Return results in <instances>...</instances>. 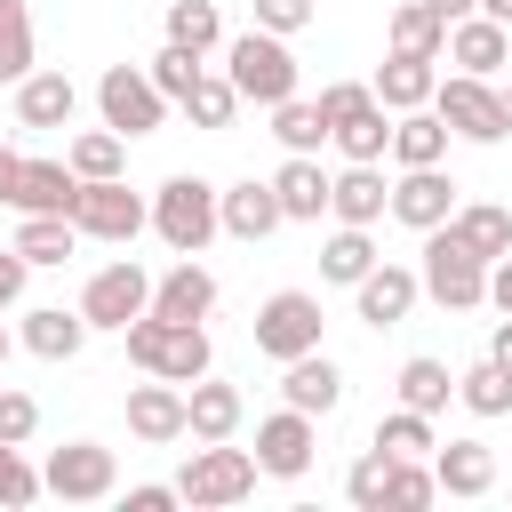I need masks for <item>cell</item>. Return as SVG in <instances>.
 Returning <instances> with one entry per match:
<instances>
[{
    "instance_id": "42",
    "label": "cell",
    "mask_w": 512,
    "mask_h": 512,
    "mask_svg": "<svg viewBox=\"0 0 512 512\" xmlns=\"http://www.w3.org/2000/svg\"><path fill=\"white\" fill-rule=\"evenodd\" d=\"M376 448H392V456H432L440 440H432V416H416V408H392V416L376 424Z\"/></svg>"
},
{
    "instance_id": "18",
    "label": "cell",
    "mask_w": 512,
    "mask_h": 512,
    "mask_svg": "<svg viewBox=\"0 0 512 512\" xmlns=\"http://www.w3.org/2000/svg\"><path fill=\"white\" fill-rule=\"evenodd\" d=\"M72 112H80V88L64 80V72H24L16 80V128H72Z\"/></svg>"
},
{
    "instance_id": "23",
    "label": "cell",
    "mask_w": 512,
    "mask_h": 512,
    "mask_svg": "<svg viewBox=\"0 0 512 512\" xmlns=\"http://www.w3.org/2000/svg\"><path fill=\"white\" fill-rule=\"evenodd\" d=\"M432 480H440V496H488L496 488V448L488 440H448V448H432Z\"/></svg>"
},
{
    "instance_id": "26",
    "label": "cell",
    "mask_w": 512,
    "mask_h": 512,
    "mask_svg": "<svg viewBox=\"0 0 512 512\" xmlns=\"http://www.w3.org/2000/svg\"><path fill=\"white\" fill-rule=\"evenodd\" d=\"M400 168H440L448 160V120L432 112V104H416V112H392V144H384Z\"/></svg>"
},
{
    "instance_id": "13",
    "label": "cell",
    "mask_w": 512,
    "mask_h": 512,
    "mask_svg": "<svg viewBox=\"0 0 512 512\" xmlns=\"http://www.w3.org/2000/svg\"><path fill=\"white\" fill-rule=\"evenodd\" d=\"M440 56H448L456 72H480V80H488V72H504V64H512V24H496V16H480V8H472V16H456V24H448Z\"/></svg>"
},
{
    "instance_id": "20",
    "label": "cell",
    "mask_w": 512,
    "mask_h": 512,
    "mask_svg": "<svg viewBox=\"0 0 512 512\" xmlns=\"http://www.w3.org/2000/svg\"><path fill=\"white\" fill-rule=\"evenodd\" d=\"M384 200H392V184H384L376 160H344V176H328V216L336 224H376Z\"/></svg>"
},
{
    "instance_id": "57",
    "label": "cell",
    "mask_w": 512,
    "mask_h": 512,
    "mask_svg": "<svg viewBox=\"0 0 512 512\" xmlns=\"http://www.w3.org/2000/svg\"><path fill=\"white\" fill-rule=\"evenodd\" d=\"M496 96H504V112H512V80H504V88H496Z\"/></svg>"
},
{
    "instance_id": "6",
    "label": "cell",
    "mask_w": 512,
    "mask_h": 512,
    "mask_svg": "<svg viewBox=\"0 0 512 512\" xmlns=\"http://www.w3.org/2000/svg\"><path fill=\"white\" fill-rule=\"evenodd\" d=\"M432 112H440L448 136H464V144H504V136H512V112H504V96H496L480 72L432 80Z\"/></svg>"
},
{
    "instance_id": "30",
    "label": "cell",
    "mask_w": 512,
    "mask_h": 512,
    "mask_svg": "<svg viewBox=\"0 0 512 512\" xmlns=\"http://www.w3.org/2000/svg\"><path fill=\"white\" fill-rule=\"evenodd\" d=\"M400 408H416V416H440L448 400H456V376H448V360H432V352H416V360H400Z\"/></svg>"
},
{
    "instance_id": "32",
    "label": "cell",
    "mask_w": 512,
    "mask_h": 512,
    "mask_svg": "<svg viewBox=\"0 0 512 512\" xmlns=\"http://www.w3.org/2000/svg\"><path fill=\"white\" fill-rule=\"evenodd\" d=\"M368 264H376V240H368V224H336V232H328V248H320V280L352 288Z\"/></svg>"
},
{
    "instance_id": "40",
    "label": "cell",
    "mask_w": 512,
    "mask_h": 512,
    "mask_svg": "<svg viewBox=\"0 0 512 512\" xmlns=\"http://www.w3.org/2000/svg\"><path fill=\"white\" fill-rule=\"evenodd\" d=\"M72 176L88 184V176H120V160H128V136H112V128H88V136H72Z\"/></svg>"
},
{
    "instance_id": "5",
    "label": "cell",
    "mask_w": 512,
    "mask_h": 512,
    "mask_svg": "<svg viewBox=\"0 0 512 512\" xmlns=\"http://www.w3.org/2000/svg\"><path fill=\"white\" fill-rule=\"evenodd\" d=\"M152 232L176 248V256H200L224 224H216V184L208 176H168L160 192H152Z\"/></svg>"
},
{
    "instance_id": "43",
    "label": "cell",
    "mask_w": 512,
    "mask_h": 512,
    "mask_svg": "<svg viewBox=\"0 0 512 512\" xmlns=\"http://www.w3.org/2000/svg\"><path fill=\"white\" fill-rule=\"evenodd\" d=\"M384 480H392V448H376V440H368V456L344 472V496H352L360 512H384Z\"/></svg>"
},
{
    "instance_id": "44",
    "label": "cell",
    "mask_w": 512,
    "mask_h": 512,
    "mask_svg": "<svg viewBox=\"0 0 512 512\" xmlns=\"http://www.w3.org/2000/svg\"><path fill=\"white\" fill-rule=\"evenodd\" d=\"M144 72H152V88H160V96H168V104H176V96H184V88H192V80H200V72H208V64H200V56H192V48H176V40H168V48H160V56H152V64H144Z\"/></svg>"
},
{
    "instance_id": "21",
    "label": "cell",
    "mask_w": 512,
    "mask_h": 512,
    "mask_svg": "<svg viewBox=\"0 0 512 512\" xmlns=\"http://www.w3.org/2000/svg\"><path fill=\"white\" fill-rule=\"evenodd\" d=\"M152 312H160V320H208V312H216V272H208L200 256H184L176 272L152 280Z\"/></svg>"
},
{
    "instance_id": "50",
    "label": "cell",
    "mask_w": 512,
    "mask_h": 512,
    "mask_svg": "<svg viewBox=\"0 0 512 512\" xmlns=\"http://www.w3.org/2000/svg\"><path fill=\"white\" fill-rule=\"evenodd\" d=\"M168 504H184V496H176V480H168V488H160V480L128 488V512H168Z\"/></svg>"
},
{
    "instance_id": "2",
    "label": "cell",
    "mask_w": 512,
    "mask_h": 512,
    "mask_svg": "<svg viewBox=\"0 0 512 512\" xmlns=\"http://www.w3.org/2000/svg\"><path fill=\"white\" fill-rule=\"evenodd\" d=\"M224 80L240 88V104H280V96H296V56H288V40L280 32H264V24H248L232 48H224Z\"/></svg>"
},
{
    "instance_id": "53",
    "label": "cell",
    "mask_w": 512,
    "mask_h": 512,
    "mask_svg": "<svg viewBox=\"0 0 512 512\" xmlns=\"http://www.w3.org/2000/svg\"><path fill=\"white\" fill-rule=\"evenodd\" d=\"M488 360H504V368H512V312L496 320V336H488Z\"/></svg>"
},
{
    "instance_id": "36",
    "label": "cell",
    "mask_w": 512,
    "mask_h": 512,
    "mask_svg": "<svg viewBox=\"0 0 512 512\" xmlns=\"http://www.w3.org/2000/svg\"><path fill=\"white\" fill-rule=\"evenodd\" d=\"M328 144H336L344 160H384V144H392V120H384V104H360L352 120H336V128H328Z\"/></svg>"
},
{
    "instance_id": "54",
    "label": "cell",
    "mask_w": 512,
    "mask_h": 512,
    "mask_svg": "<svg viewBox=\"0 0 512 512\" xmlns=\"http://www.w3.org/2000/svg\"><path fill=\"white\" fill-rule=\"evenodd\" d=\"M424 8H432V16H440V24H456V16H472V8H480V0H424Z\"/></svg>"
},
{
    "instance_id": "49",
    "label": "cell",
    "mask_w": 512,
    "mask_h": 512,
    "mask_svg": "<svg viewBox=\"0 0 512 512\" xmlns=\"http://www.w3.org/2000/svg\"><path fill=\"white\" fill-rule=\"evenodd\" d=\"M24 280H32V264H24L16 248H0V312H8L16 296H24Z\"/></svg>"
},
{
    "instance_id": "29",
    "label": "cell",
    "mask_w": 512,
    "mask_h": 512,
    "mask_svg": "<svg viewBox=\"0 0 512 512\" xmlns=\"http://www.w3.org/2000/svg\"><path fill=\"white\" fill-rule=\"evenodd\" d=\"M24 352H40V360H72L80 344H88V320H80V304L64 312V304H40V312H24V336H16Z\"/></svg>"
},
{
    "instance_id": "31",
    "label": "cell",
    "mask_w": 512,
    "mask_h": 512,
    "mask_svg": "<svg viewBox=\"0 0 512 512\" xmlns=\"http://www.w3.org/2000/svg\"><path fill=\"white\" fill-rule=\"evenodd\" d=\"M8 248H16L24 264H72V248H80V224H72V216H24Z\"/></svg>"
},
{
    "instance_id": "46",
    "label": "cell",
    "mask_w": 512,
    "mask_h": 512,
    "mask_svg": "<svg viewBox=\"0 0 512 512\" xmlns=\"http://www.w3.org/2000/svg\"><path fill=\"white\" fill-rule=\"evenodd\" d=\"M48 488H40V472L24 464V448H8L0 440V504H40Z\"/></svg>"
},
{
    "instance_id": "9",
    "label": "cell",
    "mask_w": 512,
    "mask_h": 512,
    "mask_svg": "<svg viewBox=\"0 0 512 512\" xmlns=\"http://www.w3.org/2000/svg\"><path fill=\"white\" fill-rule=\"evenodd\" d=\"M40 488H48V496H64V504H104V496L120 488V464H112V448H104V440H64V448H48Z\"/></svg>"
},
{
    "instance_id": "27",
    "label": "cell",
    "mask_w": 512,
    "mask_h": 512,
    "mask_svg": "<svg viewBox=\"0 0 512 512\" xmlns=\"http://www.w3.org/2000/svg\"><path fill=\"white\" fill-rule=\"evenodd\" d=\"M272 192H280V216H288V224H320V216H328V176H320L312 152H288L280 176H272Z\"/></svg>"
},
{
    "instance_id": "12",
    "label": "cell",
    "mask_w": 512,
    "mask_h": 512,
    "mask_svg": "<svg viewBox=\"0 0 512 512\" xmlns=\"http://www.w3.org/2000/svg\"><path fill=\"white\" fill-rule=\"evenodd\" d=\"M312 448H320V432H312V416L304 408H280V416H264L256 424V472L264 480H304L312 472Z\"/></svg>"
},
{
    "instance_id": "11",
    "label": "cell",
    "mask_w": 512,
    "mask_h": 512,
    "mask_svg": "<svg viewBox=\"0 0 512 512\" xmlns=\"http://www.w3.org/2000/svg\"><path fill=\"white\" fill-rule=\"evenodd\" d=\"M144 304H152V272H144L136 256L104 264V272L80 288V320H88V328H112V336H120V328H128Z\"/></svg>"
},
{
    "instance_id": "28",
    "label": "cell",
    "mask_w": 512,
    "mask_h": 512,
    "mask_svg": "<svg viewBox=\"0 0 512 512\" xmlns=\"http://www.w3.org/2000/svg\"><path fill=\"white\" fill-rule=\"evenodd\" d=\"M448 232H456L480 264H496V256L512 248V208H496V200H456V208H448Z\"/></svg>"
},
{
    "instance_id": "22",
    "label": "cell",
    "mask_w": 512,
    "mask_h": 512,
    "mask_svg": "<svg viewBox=\"0 0 512 512\" xmlns=\"http://www.w3.org/2000/svg\"><path fill=\"white\" fill-rule=\"evenodd\" d=\"M128 432H136L144 448H168V440H184V392H176L168 376L136 384V392H128Z\"/></svg>"
},
{
    "instance_id": "52",
    "label": "cell",
    "mask_w": 512,
    "mask_h": 512,
    "mask_svg": "<svg viewBox=\"0 0 512 512\" xmlns=\"http://www.w3.org/2000/svg\"><path fill=\"white\" fill-rule=\"evenodd\" d=\"M16 176H24V152H8V144H0V208L16 200Z\"/></svg>"
},
{
    "instance_id": "48",
    "label": "cell",
    "mask_w": 512,
    "mask_h": 512,
    "mask_svg": "<svg viewBox=\"0 0 512 512\" xmlns=\"http://www.w3.org/2000/svg\"><path fill=\"white\" fill-rule=\"evenodd\" d=\"M360 104H376V88H360V80H328V88H320V120H328V128L352 120Z\"/></svg>"
},
{
    "instance_id": "45",
    "label": "cell",
    "mask_w": 512,
    "mask_h": 512,
    "mask_svg": "<svg viewBox=\"0 0 512 512\" xmlns=\"http://www.w3.org/2000/svg\"><path fill=\"white\" fill-rule=\"evenodd\" d=\"M32 432H40V400H32V392H16V384H0V440H8V448H24Z\"/></svg>"
},
{
    "instance_id": "37",
    "label": "cell",
    "mask_w": 512,
    "mask_h": 512,
    "mask_svg": "<svg viewBox=\"0 0 512 512\" xmlns=\"http://www.w3.org/2000/svg\"><path fill=\"white\" fill-rule=\"evenodd\" d=\"M32 64H40V48H32V8H24V0H0V80L16 88Z\"/></svg>"
},
{
    "instance_id": "7",
    "label": "cell",
    "mask_w": 512,
    "mask_h": 512,
    "mask_svg": "<svg viewBox=\"0 0 512 512\" xmlns=\"http://www.w3.org/2000/svg\"><path fill=\"white\" fill-rule=\"evenodd\" d=\"M72 224H80V240H112V248H128V240L152 224V200L128 192V176H88L80 200H72Z\"/></svg>"
},
{
    "instance_id": "8",
    "label": "cell",
    "mask_w": 512,
    "mask_h": 512,
    "mask_svg": "<svg viewBox=\"0 0 512 512\" xmlns=\"http://www.w3.org/2000/svg\"><path fill=\"white\" fill-rule=\"evenodd\" d=\"M96 112H104V128L112 136H152L160 120H168V96L152 88V72L144 64H104V80H96Z\"/></svg>"
},
{
    "instance_id": "33",
    "label": "cell",
    "mask_w": 512,
    "mask_h": 512,
    "mask_svg": "<svg viewBox=\"0 0 512 512\" xmlns=\"http://www.w3.org/2000/svg\"><path fill=\"white\" fill-rule=\"evenodd\" d=\"M456 400H464L472 416H512V368H504V360H472V368L456 376Z\"/></svg>"
},
{
    "instance_id": "19",
    "label": "cell",
    "mask_w": 512,
    "mask_h": 512,
    "mask_svg": "<svg viewBox=\"0 0 512 512\" xmlns=\"http://www.w3.org/2000/svg\"><path fill=\"white\" fill-rule=\"evenodd\" d=\"M72 200H80V176H72V160H24V176H16V216H72Z\"/></svg>"
},
{
    "instance_id": "35",
    "label": "cell",
    "mask_w": 512,
    "mask_h": 512,
    "mask_svg": "<svg viewBox=\"0 0 512 512\" xmlns=\"http://www.w3.org/2000/svg\"><path fill=\"white\" fill-rule=\"evenodd\" d=\"M176 104H184V120H192V128H232V112H240V88H232L224 72H200V80H192Z\"/></svg>"
},
{
    "instance_id": "3",
    "label": "cell",
    "mask_w": 512,
    "mask_h": 512,
    "mask_svg": "<svg viewBox=\"0 0 512 512\" xmlns=\"http://www.w3.org/2000/svg\"><path fill=\"white\" fill-rule=\"evenodd\" d=\"M416 288H424L432 304H448V312H480V304H488V264H480L448 224H432V232H424V264H416Z\"/></svg>"
},
{
    "instance_id": "10",
    "label": "cell",
    "mask_w": 512,
    "mask_h": 512,
    "mask_svg": "<svg viewBox=\"0 0 512 512\" xmlns=\"http://www.w3.org/2000/svg\"><path fill=\"white\" fill-rule=\"evenodd\" d=\"M320 296L312 288H280V296H264L256 304V352L264 360H296V352H312L320 344Z\"/></svg>"
},
{
    "instance_id": "14",
    "label": "cell",
    "mask_w": 512,
    "mask_h": 512,
    "mask_svg": "<svg viewBox=\"0 0 512 512\" xmlns=\"http://www.w3.org/2000/svg\"><path fill=\"white\" fill-rule=\"evenodd\" d=\"M416 296H424V288H416V272H408V264H384V256L352 280V304H360V320H368V328H400V320L416 312Z\"/></svg>"
},
{
    "instance_id": "51",
    "label": "cell",
    "mask_w": 512,
    "mask_h": 512,
    "mask_svg": "<svg viewBox=\"0 0 512 512\" xmlns=\"http://www.w3.org/2000/svg\"><path fill=\"white\" fill-rule=\"evenodd\" d=\"M488 304H496V312H512V248L488 264Z\"/></svg>"
},
{
    "instance_id": "55",
    "label": "cell",
    "mask_w": 512,
    "mask_h": 512,
    "mask_svg": "<svg viewBox=\"0 0 512 512\" xmlns=\"http://www.w3.org/2000/svg\"><path fill=\"white\" fill-rule=\"evenodd\" d=\"M480 16H496V24H512V0H480Z\"/></svg>"
},
{
    "instance_id": "15",
    "label": "cell",
    "mask_w": 512,
    "mask_h": 512,
    "mask_svg": "<svg viewBox=\"0 0 512 512\" xmlns=\"http://www.w3.org/2000/svg\"><path fill=\"white\" fill-rule=\"evenodd\" d=\"M216 224L232 232V240H272L288 216H280V192H272V176H240L232 192H216Z\"/></svg>"
},
{
    "instance_id": "16",
    "label": "cell",
    "mask_w": 512,
    "mask_h": 512,
    "mask_svg": "<svg viewBox=\"0 0 512 512\" xmlns=\"http://www.w3.org/2000/svg\"><path fill=\"white\" fill-rule=\"evenodd\" d=\"M280 400H288V408H304V416H336V400H344V368L312 344V352L280 360Z\"/></svg>"
},
{
    "instance_id": "38",
    "label": "cell",
    "mask_w": 512,
    "mask_h": 512,
    "mask_svg": "<svg viewBox=\"0 0 512 512\" xmlns=\"http://www.w3.org/2000/svg\"><path fill=\"white\" fill-rule=\"evenodd\" d=\"M168 40H176V48H192V56H208V48L224 40L216 0H168Z\"/></svg>"
},
{
    "instance_id": "56",
    "label": "cell",
    "mask_w": 512,
    "mask_h": 512,
    "mask_svg": "<svg viewBox=\"0 0 512 512\" xmlns=\"http://www.w3.org/2000/svg\"><path fill=\"white\" fill-rule=\"evenodd\" d=\"M8 352H16V336H8V328H0V368H8Z\"/></svg>"
},
{
    "instance_id": "17",
    "label": "cell",
    "mask_w": 512,
    "mask_h": 512,
    "mask_svg": "<svg viewBox=\"0 0 512 512\" xmlns=\"http://www.w3.org/2000/svg\"><path fill=\"white\" fill-rule=\"evenodd\" d=\"M408 232H432V224H448V208H456V184L440 176V168H400V184H392V200H384Z\"/></svg>"
},
{
    "instance_id": "25",
    "label": "cell",
    "mask_w": 512,
    "mask_h": 512,
    "mask_svg": "<svg viewBox=\"0 0 512 512\" xmlns=\"http://www.w3.org/2000/svg\"><path fill=\"white\" fill-rule=\"evenodd\" d=\"M432 64H440V56H400V48H392V56L376 64V80H368L376 104H384V112H416V104H432V80H440Z\"/></svg>"
},
{
    "instance_id": "1",
    "label": "cell",
    "mask_w": 512,
    "mask_h": 512,
    "mask_svg": "<svg viewBox=\"0 0 512 512\" xmlns=\"http://www.w3.org/2000/svg\"><path fill=\"white\" fill-rule=\"evenodd\" d=\"M120 336H128V360H136L144 376H168V384L208 376V328H200V320H160V312L144 304Z\"/></svg>"
},
{
    "instance_id": "41",
    "label": "cell",
    "mask_w": 512,
    "mask_h": 512,
    "mask_svg": "<svg viewBox=\"0 0 512 512\" xmlns=\"http://www.w3.org/2000/svg\"><path fill=\"white\" fill-rule=\"evenodd\" d=\"M440 496V480H432V464L424 456H392V480H384V504L392 512H424Z\"/></svg>"
},
{
    "instance_id": "39",
    "label": "cell",
    "mask_w": 512,
    "mask_h": 512,
    "mask_svg": "<svg viewBox=\"0 0 512 512\" xmlns=\"http://www.w3.org/2000/svg\"><path fill=\"white\" fill-rule=\"evenodd\" d=\"M272 136H280L288 152H320V144H328V120H320V104L280 96V104H272Z\"/></svg>"
},
{
    "instance_id": "4",
    "label": "cell",
    "mask_w": 512,
    "mask_h": 512,
    "mask_svg": "<svg viewBox=\"0 0 512 512\" xmlns=\"http://www.w3.org/2000/svg\"><path fill=\"white\" fill-rule=\"evenodd\" d=\"M256 456L248 448H232V440H200L192 448V464L176 472V496L192 504V512H224V504H240V496H256Z\"/></svg>"
},
{
    "instance_id": "47",
    "label": "cell",
    "mask_w": 512,
    "mask_h": 512,
    "mask_svg": "<svg viewBox=\"0 0 512 512\" xmlns=\"http://www.w3.org/2000/svg\"><path fill=\"white\" fill-rule=\"evenodd\" d=\"M248 8H256V24H264V32H280V40H288V32H304V24L320 16V0H248Z\"/></svg>"
},
{
    "instance_id": "34",
    "label": "cell",
    "mask_w": 512,
    "mask_h": 512,
    "mask_svg": "<svg viewBox=\"0 0 512 512\" xmlns=\"http://www.w3.org/2000/svg\"><path fill=\"white\" fill-rule=\"evenodd\" d=\"M384 40L400 48V56H440V40H448V24L424 8V0H400L392 8V24H384Z\"/></svg>"
},
{
    "instance_id": "24",
    "label": "cell",
    "mask_w": 512,
    "mask_h": 512,
    "mask_svg": "<svg viewBox=\"0 0 512 512\" xmlns=\"http://www.w3.org/2000/svg\"><path fill=\"white\" fill-rule=\"evenodd\" d=\"M240 384H216V376H192V392H184V432L192 440H232L240 432Z\"/></svg>"
}]
</instances>
